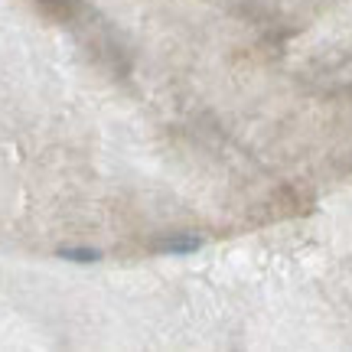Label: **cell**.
Instances as JSON below:
<instances>
[{
    "label": "cell",
    "instance_id": "cell-1",
    "mask_svg": "<svg viewBox=\"0 0 352 352\" xmlns=\"http://www.w3.org/2000/svg\"><path fill=\"white\" fill-rule=\"evenodd\" d=\"M202 248V239L192 235V232H170L164 239L151 241V252L157 254H192Z\"/></svg>",
    "mask_w": 352,
    "mask_h": 352
},
{
    "label": "cell",
    "instance_id": "cell-2",
    "mask_svg": "<svg viewBox=\"0 0 352 352\" xmlns=\"http://www.w3.org/2000/svg\"><path fill=\"white\" fill-rule=\"evenodd\" d=\"M59 258H65V261H78V264H91L98 261L101 252L98 248H59Z\"/></svg>",
    "mask_w": 352,
    "mask_h": 352
}]
</instances>
